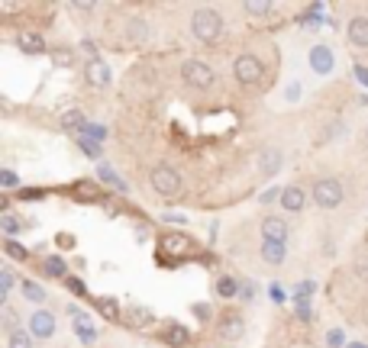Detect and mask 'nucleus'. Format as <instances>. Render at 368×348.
I'll return each instance as SVG.
<instances>
[{
  "instance_id": "15",
  "label": "nucleus",
  "mask_w": 368,
  "mask_h": 348,
  "mask_svg": "<svg viewBox=\"0 0 368 348\" xmlns=\"http://www.w3.org/2000/svg\"><path fill=\"white\" fill-rule=\"evenodd\" d=\"M20 45H23V52H29V55L45 52V42H42L39 33H23V36H20Z\"/></svg>"
},
{
  "instance_id": "19",
  "label": "nucleus",
  "mask_w": 368,
  "mask_h": 348,
  "mask_svg": "<svg viewBox=\"0 0 368 348\" xmlns=\"http://www.w3.org/2000/svg\"><path fill=\"white\" fill-rule=\"evenodd\" d=\"M220 335H223L226 342L243 339V319H226V323H223V329H220Z\"/></svg>"
},
{
  "instance_id": "27",
  "label": "nucleus",
  "mask_w": 368,
  "mask_h": 348,
  "mask_svg": "<svg viewBox=\"0 0 368 348\" xmlns=\"http://www.w3.org/2000/svg\"><path fill=\"white\" fill-rule=\"evenodd\" d=\"M165 339H168V342H175V345H187V339H191V335H187L184 329H178V326H175V329H168Z\"/></svg>"
},
{
  "instance_id": "3",
  "label": "nucleus",
  "mask_w": 368,
  "mask_h": 348,
  "mask_svg": "<svg viewBox=\"0 0 368 348\" xmlns=\"http://www.w3.org/2000/svg\"><path fill=\"white\" fill-rule=\"evenodd\" d=\"M313 203L323 210H336L343 203V184L339 177H317L313 181Z\"/></svg>"
},
{
  "instance_id": "12",
  "label": "nucleus",
  "mask_w": 368,
  "mask_h": 348,
  "mask_svg": "<svg viewBox=\"0 0 368 348\" xmlns=\"http://www.w3.org/2000/svg\"><path fill=\"white\" fill-rule=\"evenodd\" d=\"M346 36L355 49H368V17H352L346 26Z\"/></svg>"
},
{
  "instance_id": "6",
  "label": "nucleus",
  "mask_w": 368,
  "mask_h": 348,
  "mask_svg": "<svg viewBox=\"0 0 368 348\" xmlns=\"http://www.w3.org/2000/svg\"><path fill=\"white\" fill-rule=\"evenodd\" d=\"M55 329H59V323H55V316H52L49 310H36V313L29 316V332H33V339H52Z\"/></svg>"
},
{
  "instance_id": "17",
  "label": "nucleus",
  "mask_w": 368,
  "mask_h": 348,
  "mask_svg": "<svg viewBox=\"0 0 368 348\" xmlns=\"http://www.w3.org/2000/svg\"><path fill=\"white\" fill-rule=\"evenodd\" d=\"M7 348H33V332L17 329L7 335Z\"/></svg>"
},
{
  "instance_id": "28",
  "label": "nucleus",
  "mask_w": 368,
  "mask_h": 348,
  "mask_svg": "<svg viewBox=\"0 0 368 348\" xmlns=\"http://www.w3.org/2000/svg\"><path fill=\"white\" fill-rule=\"evenodd\" d=\"M23 293L33 300V303H42V297H45V293H42V287H36V284H23Z\"/></svg>"
},
{
  "instance_id": "5",
  "label": "nucleus",
  "mask_w": 368,
  "mask_h": 348,
  "mask_svg": "<svg viewBox=\"0 0 368 348\" xmlns=\"http://www.w3.org/2000/svg\"><path fill=\"white\" fill-rule=\"evenodd\" d=\"M262 75H265V65H262L255 55H239L233 61V78L243 87H252V84H259L262 81Z\"/></svg>"
},
{
  "instance_id": "25",
  "label": "nucleus",
  "mask_w": 368,
  "mask_h": 348,
  "mask_svg": "<svg viewBox=\"0 0 368 348\" xmlns=\"http://www.w3.org/2000/svg\"><path fill=\"white\" fill-rule=\"evenodd\" d=\"M52 61H55V65H71V61H75V52H68V49H52Z\"/></svg>"
},
{
  "instance_id": "29",
  "label": "nucleus",
  "mask_w": 368,
  "mask_h": 348,
  "mask_svg": "<svg viewBox=\"0 0 368 348\" xmlns=\"http://www.w3.org/2000/svg\"><path fill=\"white\" fill-rule=\"evenodd\" d=\"M7 255H10V258H17V261H23V258H26V249H23V245H17L13 239H10V242H7Z\"/></svg>"
},
{
  "instance_id": "1",
  "label": "nucleus",
  "mask_w": 368,
  "mask_h": 348,
  "mask_svg": "<svg viewBox=\"0 0 368 348\" xmlns=\"http://www.w3.org/2000/svg\"><path fill=\"white\" fill-rule=\"evenodd\" d=\"M191 33L197 36L201 42H213L220 33H223V17H220L217 10H210V7L194 10V17H191Z\"/></svg>"
},
{
  "instance_id": "2",
  "label": "nucleus",
  "mask_w": 368,
  "mask_h": 348,
  "mask_svg": "<svg viewBox=\"0 0 368 348\" xmlns=\"http://www.w3.org/2000/svg\"><path fill=\"white\" fill-rule=\"evenodd\" d=\"M149 184H152V191L162 194V197H175V194H181V174L175 171L171 165H155L149 174Z\"/></svg>"
},
{
  "instance_id": "37",
  "label": "nucleus",
  "mask_w": 368,
  "mask_h": 348,
  "mask_svg": "<svg viewBox=\"0 0 368 348\" xmlns=\"http://www.w3.org/2000/svg\"><path fill=\"white\" fill-rule=\"evenodd\" d=\"M365 136H368V129H365Z\"/></svg>"
},
{
  "instance_id": "34",
  "label": "nucleus",
  "mask_w": 368,
  "mask_h": 348,
  "mask_svg": "<svg viewBox=\"0 0 368 348\" xmlns=\"http://www.w3.org/2000/svg\"><path fill=\"white\" fill-rule=\"evenodd\" d=\"M81 52H87L91 58H97V45H94L91 39H84V42H81Z\"/></svg>"
},
{
  "instance_id": "16",
  "label": "nucleus",
  "mask_w": 368,
  "mask_h": 348,
  "mask_svg": "<svg viewBox=\"0 0 368 348\" xmlns=\"http://www.w3.org/2000/svg\"><path fill=\"white\" fill-rule=\"evenodd\" d=\"M146 36H149V23H146V20H129V26H126V39L146 42Z\"/></svg>"
},
{
  "instance_id": "10",
  "label": "nucleus",
  "mask_w": 368,
  "mask_h": 348,
  "mask_svg": "<svg viewBox=\"0 0 368 348\" xmlns=\"http://www.w3.org/2000/svg\"><path fill=\"white\" fill-rule=\"evenodd\" d=\"M84 78H87V84H91V87H104V84H110L107 61H101V58H91V61L84 65Z\"/></svg>"
},
{
  "instance_id": "7",
  "label": "nucleus",
  "mask_w": 368,
  "mask_h": 348,
  "mask_svg": "<svg viewBox=\"0 0 368 348\" xmlns=\"http://www.w3.org/2000/svg\"><path fill=\"white\" fill-rule=\"evenodd\" d=\"M333 68H336V55L330 45H313L310 49V71L313 75H330Z\"/></svg>"
},
{
  "instance_id": "32",
  "label": "nucleus",
  "mask_w": 368,
  "mask_h": 348,
  "mask_svg": "<svg viewBox=\"0 0 368 348\" xmlns=\"http://www.w3.org/2000/svg\"><path fill=\"white\" fill-rule=\"evenodd\" d=\"M343 339H346V335H343V329H330V335H327V342H330V345H343Z\"/></svg>"
},
{
  "instance_id": "11",
  "label": "nucleus",
  "mask_w": 368,
  "mask_h": 348,
  "mask_svg": "<svg viewBox=\"0 0 368 348\" xmlns=\"http://www.w3.org/2000/svg\"><path fill=\"white\" fill-rule=\"evenodd\" d=\"M278 200H281V207H285V213H301L304 207H307V194L301 191V187H285V191L278 194Z\"/></svg>"
},
{
  "instance_id": "21",
  "label": "nucleus",
  "mask_w": 368,
  "mask_h": 348,
  "mask_svg": "<svg viewBox=\"0 0 368 348\" xmlns=\"http://www.w3.org/2000/svg\"><path fill=\"white\" fill-rule=\"evenodd\" d=\"M62 126H65V129H81V126H84V116L78 113V110H68V113L62 116Z\"/></svg>"
},
{
  "instance_id": "31",
  "label": "nucleus",
  "mask_w": 368,
  "mask_h": 348,
  "mask_svg": "<svg viewBox=\"0 0 368 348\" xmlns=\"http://www.w3.org/2000/svg\"><path fill=\"white\" fill-rule=\"evenodd\" d=\"M165 249H187V239H181V235H171V239H165Z\"/></svg>"
},
{
  "instance_id": "18",
  "label": "nucleus",
  "mask_w": 368,
  "mask_h": 348,
  "mask_svg": "<svg viewBox=\"0 0 368 348\" xmlns=\"http://www.w3.org/2000/svg\"><path fill=\"white\" fill-rule=\"evenodd\" d=\"M126 323L129 326H146V323H152V313L146 307H129L126 310Z\"/></svg>"
},
{
  "instance_id": "14",
  "label": "nucleus",
  "mask_w": 368,
  "mask_h": 348,
  "mask_svg": "<svg viewBox=\"0 0 368 348\" xmlns=\"http://www.w3.org/2000/svg\"><path fill=\"white\" fill-rule=\"evenodd\" d=\"M243 10L249 13L252 20H262V17H268V13H271L275 7H271L268 0H246V3H243Z\"/></svg>"
},
{
  "instance_id": "35",
  "label": "nucleus",
  "mask_w": 368,
  "mask_h": 348,
  "mask_svg": "<svg viewBox=\"0 0 368 348\" xmlns=\"http://www.w3.org/2000/svg\"><path fill=\"white\" fill-rule=\"evenodd\" d=\"M68 284H71V290H75V293H84V284L81 281H68Z\"/></svg>"
},
{
  "instance_id": "30",
  "label": "nucleus",
  "mask_w": 368,
  "mask_h": 348,
  "mask_svg": "<svg viewBox=\"0 0 368 348\" xmlns=\"http://www.w3.org/2000/svg\"><path fill=\"white\" fill-rule=\"evenodd\" d=\"M81 149H84V155L101 158V149H97V142H91V139H81Z\"/></svg>"
},
{
  "instance_id": "9",
  "label": "nucleus",
  "mask_w": 368,
  "mask_h": 348,
  "mask_svg": "<svg viewBox=\"0 0 368 348\" xmlns=\"http://www.w3.org/2000/svg\"><path fill=\"white\" fill-rule=\"evenodd\" d=\"M281 165H285V155L278 149H262L259 152V174L262 177H275L278 171H281Z\"/></svg>"
},
{
  "instance_id": "36",
  "label": "nucleus",
  "mask_w": 368,
  "mask_h": 348,
  "mask_svg": "<svg viewBox=\"0 0 368 348\" xmlns=\"http://www.w3.org/2000/svg\"><path fill=\"white\" fill-rule=\"evenodd\" d=\"M349 348H365V345H359V342H355V345H349Z\"/></svg>"
},
{
  "instance_id": "22",
  "label": "nucleus",
  "mask_w": 368,
  "mask_h": 348,
  "mask_svg": "<svg viewBox=\"0 0 368 348\" xmlns=\"http://www.w3.org/2000/svg\"><path fill=\"white\" fill-rule=\"evenodd\" d=\"M0 184H3L7 191H13V187H20V174L13 171V168H3V171H0Z\"/></svg>"
},
{
  "instance_id": "4",
  "label": "nucleus",
  "mask_w": 368,
  "mask_h": 348,
  "mask_svg": "<svg viewBox=\"0 0 368 348\" xmlns=\"http://www.w3.org/2000/svg\"><path fill=\"white\" fill-rule=\"evenodd\" d=\"M181 78H184L187 87H197V91H207V87H213V81H217L213 68H210L207 61H197V58L184 61V65H181Z\"/></svg>"
},
{
  "instance_id": "24",
  "label": "nucleus",
  "mask_w": 368,
  "mask_h": 348,
  "mask_svg": "<svg viewBox=\"0 0 368 348\" xmlns=\"http://www.w3.org/2000/svg\"><path fill=\"white\" fill-rule=\"evenodd\" d=\"M13 281H17V277H13V271H10V268H0V287H3V303H7V293L13 290Z\"/></svg>"
},
{
  "instance_id": "20",
  "label": "nucleus",
  "mask_w": 368,
  "mask_h": 348,
  "mask_svg": "<svg viewBox=\"0 0 368 348\" xmlns=\"http://www.w3.org/2000/svg\"><path fill=\"white\" fill-rule=\"evenodd\" d=\"M236 290H239V284H236L233 277H220V281H217V293H220V297H236Z\"/></svg>"
},
{
  "instance_id": "33",
  "label": "nucleus",
  "mask_w": 368,
  "mask_h": 348,
  "mask_svg": "<svg viewBox=\"0 0 368 348\" xmlns=\"http://www.w3.org/2000/svg\"><path fill=\"white\" fill-rule=\"evenodd\" d=\"M71 13H94V3H71Z\"/></svg>"
},
{
  "instance_id": "26",
  "label": "nucleus",
  "mask_w": 368,
  "mask_h": 348,
  "mask_svg": "<svg viewBox=\"0 0 368 348\" xmlns=\"http://www.w3.org/2000/svg\"><path fill=\"white\" fill-rule=\"evenodd\" d=\"M45 271H49V274H55V277H62V274H65V261H62L59 255H52L49 261H45Z\"/></svg>"
},
{
  "instance_id": "23",
  "label": "nucleus",
  "mask_w": 368,
  "mask_h": 348,
  "mask_svg": "<svg viewBox=\"0 0 368 348\" xmlns=\"http://www.w3.org/2000/svg\"><path fill=\"white\" fill-rule=\"evenodd\" d=\"M0 229H3V232H7V235H10V239H13V235H20V219H17V216H3V219H0Z\"/></svg>"
},
{
  "instance_id": "13",
  "label": "nucleus",
  "mask_w": 368,
  "mask_h": 348,
  "mask_svg": "<svg viewBox=\"0 0 368 348\" xmlns=\"http://www.w3.org/2000/svg\"><path fill=\"white\" fill-rule=\"evenodd\" d=\"M259 255H262V261H265V265L278 268V265H285V258H288V245H285V242H262Z\"/></svg>"
},
{
  "instance_id": "8",
  "label": "nucleus",
  "mask_w": 368,
  "mask_h": 348,
  "mask_svg": "<svg viewBox=\"0 0 368 348\" xmlns=\"http://www.w3.org/2000/svg\"><path fill=\"white\" fill-rule=\"evenodd\" d=\"M288 232H291V226H288L281 216H265V219H262V235H265V242H285L288 245Z\"/></svg>"
}]
</instances>
